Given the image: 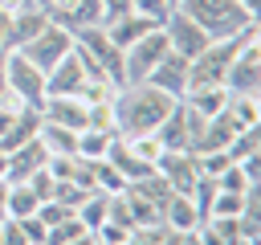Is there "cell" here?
<instances>
[{
	"instance_id": "obj_1",
	"label": "cell",
	"mask_w": 261,
	"mask_h": 245,
	"mask_svg": "<svg viewBox=\"0 0 261 245\" xmlns=\"http://www.w3.org/2000/svg\"><path fill=\"white\" fill-rule=\"evenodd\" d=\"M179 98L155 90L151 82H126L114 90L110 98V110H114V135L130 139V135H151L175 106Z\"/></svg>"
},
{
	"instance_id": "obj_2",
	"label": "cell",
	"mask_w": 261,
	"mask_h": 245,
	"mask_svg": "<svg viewBox=\"0 0 261 245\" xmlns=\"http://www.w3.org/2000/svg\"><path fill=\"white\" fill-rule=\"evenodd\" d=\"M249 41H257V24H249V29L232 33V37L208 41V49H204L200 57H192V61H188V90L224 86V74H228V65H232V57H237Z\"/></svg>"
},
{
	"instance_id": "obj_3",
	"label": "cell",
	"mask_w": 261,
	"mask_h": 245,
	"mask_svg": "<svg viewBox=\"0 0 261 245\" xmlns=\"http://www.w3.org/2000/svg\"><path fill=\"white\" fill-rule=\"evenodd\" d=\"M175 8H184V12H188V16H192L212 41L232 37V33L257 24V16H253L245 4H237V0H179Z\"/></svg>"
},
{
	"instance_id": "obj_4",
	"label": "cell",
	"mask_w": 261,
	"mask_h": 245,
	"mask_svg": "<svg viewBox=\"0 0 261 245\" xmlns=\"http://www.w3.org/2000/svg\"><path fill=\"white\" fill-rule=\"evenodd\" d=\"M0 69H4L8 94H12L20 106H41V102H45V74H41L20 49H8V53L0 57Z\"/></svg>"
},
{
	"instance_id": "obj_5",
	"label": "cell",
	"mask_w": 261,
	"mask_h": 245,
	"mask_svg": "<svg viewBox=\"0 0 261 245\" xmlns=\"http://www.w3.org/2000/svg\"><path fill=\"white\" fill-rule=\"evenodd\" d=\"M20 53H24L41 74H49L65 53H73V33H69V29H61L57 20H49L33 41H24V45H20Z\"/></svg>"
},
{
	"instance_id": "obj_6",
	"label": "cell",
	"mask_w": 261,
	"mask_h": 245,
	"mask_svg": "<svg viewBox=\"0 0 261 245\" xmlns=\"http://www.w3.org/2000/svg\"><path fill=\"white\" fill-rule=\"evenodd\" d=\"M159 29H163V37H167V49H171V53H179V57H188V61H192V57H200V53L208 49V41H212V37H208V33H204V29L184 12V8H171V12H167V20H163Z\"/></svg>"
},
{
	"instance_id": "obj_7",
	"label": "cell",
	"mask_w": 261,
	"mask_h": 245,
	"mask_svg": "<svg viewBox=\"0 0 261 245\" xmlns=\"http://www.w3.org/2000/svg\"><path fill=\"white\" fill-rule=\"evenodd\" d=\"M163 53H167V37H163V29H151L143 41L126 45V49H122V86H126V82H143V78L159 65Z\"/></svg>"
},
{
	"instance_id": "obj_8",
	"label": "cell",
	"mask_w": 261,
	"mask_h": 245,
	"mask_svg": "<svg viewBox=\"0 0 261 245\" xmlns=\"http://www.w3.org/2000/svg\"><path fill=\"white\" fill-rule=\"evenodd\" d=\"M224 90L228 94H261V41H249L232 57V65L224 74Z\"/></svg>"
},
{
	"instance_id": "obj_9",
	"label": "cell",
	"mask_w": 261,
	"mask_h": 245,
	"mask_svg": "<svg viewBox=\"0 0 261 245\" xmlns=\"http://www.w3.org/2000/svg\"><path fill=\"white\" fill-rule=\"evenodd\" d=\"M37 110L45 122H57L69 131H86V118H90V102H82L77 94H49Z\"/></svg>"
},
{
	"instance_id": "obj_10",
	"label": "cell",
	"mask_w": 261,
	"mask_h": 245,
	"mask_svg": "<svg viewBox=\"0 0 261 245\" xmlns=\"http://www.w3.org/2000/svg\"><path fill=\"white\" fill-rule=\"evenodd\" d=\"M155 172L163 176V184L171 188V192H192V184L200 180V167H196V151H163L159 155V163H155Z\"/></svg>"
},
{
	"instance_id": "obj_11",
	"label": "cell",
	"mask_w": 261,
	"mask_h": 245,
	"mask_svg": "<svg viewBox=\"0 0 261 245\" xmlns=\"http://www.w3.org/2000/svg\"><path fill=\"white\" fill-rule=\"evenodd\" d=\"M86 82H90V69L82 65V57H77V53H65V57L45 74V98H49V94H77V98H82Z\"/></svg>"
},
{
	"instance_id": "obj_12",
	"label": "cell",
	"mask_w": 261,
	"mask_h": 245,
	"mask_svg": "<svg viewBox=\"0 0 261 245\" xmlns=\"http://www.w3.org/2000/svg\"><path fill=\"white\" fill-rule=\"evenodd\" d=\"M143 82H151L155 90H163V94H171V98H184L188 94V57H179V53H163L159 57V65L143 78Z\"/></svg>"
},
{
	"instance_id": "obj_13",
	"label": "cell",
	"mask_w": 261,
	"mask_h": 245,
	"mask_svg": "<svg viewBox=\"0 0 261 245\" xmlns=\"http://www.w3.org/2000/svg\"><path fill=\"white\" fill-rule=\"evenodd\" d=\"M8 155V172H4V180H12V184H20V180H29L33 172H41L45 163H49V151H45V143L33 135L29 143H20V147H12V151H4Z\"/></svg>"
},
{
	"instance_id": "obj_14",
	"label": "cell",
	"mask_w": 261,
	"mask_h": 245,
	"mask_svg": "<svg viewBox=\"0 0 261 245\" xmlns=\"http://www.w3.org/2000/svg\"><path fill=\"white\" fill-rule=\"evenodd\" d=\"M106 29V37H110V45H118V49H126V45H135V41H143L151 29H159L155 20H147V16H139V12H122V16H114V20H106L102 24Z\"/></svg>"
},
{
	"instance_id": "obj_15",
	"label": "cell",
	"mask_w": 261,
	"mask_h": 245,
	"mask_svg": "<svg viewBox=\"0 0 261 245\" xmlns=\"http://www.w3.org/2000/svg\"><path fill=\"white\" fill-rule=\"evenodd\" d=\"M45 24H49V12L45 8H16V12H8V49H20Z\"/></svg>"
},
{
	"instance_id": "obj_16",
	"label": "cell",
	"mask_w": 261,
	"mask_h": 245,
	"mask_svg": "<svg viewBox=\"0 0 261 245\" xmlns=\"http://www.w3.org/2000/svg\"><path fill=\"white\" fill-rule=\"evenodd\" d=\"M163 151H192V131H188V114H184V102L171 106V114L155 127Z\"/></svg>"
},
{
	"instance_id": "obj_17",
	"label": "cell",
	"mask_w": 261,
	"mask_h": 245,
	"mask_svg": "<svg viewBox=\"0 0 261 245\" xmlns=\"http://www.w3.org/2000/svg\"><path fill=\"white\" fill-rule=\"evenodd\" d=\"M37 139L45 143L49 155H77V131H69V127H57V122H45L41 118Z\"/></svg>"
},
{
	"instance_id": "obj_18",
	"label": "cell",
	"mask_w": 261,
	"mask_h": 245,
	"mask_svg": "<svg viewBox=\"0 0 261 245\" xmlns=\"http://www.w3.org/2000/svg\"><path fill=\"white\" fill-rule=\"evenodd\" d=\"M179 102H184V106H192L196 114L212 118V114H220V110L228 106V90H224V86H208V90H188V94H184Z\"/></svg>"
},
{
	"instance_id": "obj_19",
	"label": "cell",
	"mask_w": 261,
	"mask_h": 245,
	"mask_svg": "<svg viewBox=\"0 0 261 245\" xmlns=\"http://www.w3.org/2000/svg\"><path fill=\"white\" fill-rule=\"evenodd\" d=\"M237 127H261V94H228V106Z\"/></svg>"
},
{
	"instance_id": "obj_20",
	"label": "cell",
	"mask_w": 261,
	"mask_h": 245,
	"mask_svg": "<svg viewBox=\"0 0 261 245\" xmlns=\"http://www.w3.org/2000/svg\"><path fill=\"white\" fill-rule=\"evenodd\" d=\"M110 143H114V131H94V127L77 131V155L82 159H106Z\"/></svg>"
},
{
	"instance_id": "obj_21",
	"label": "cell",
	"mask_w": 261,
	"mask_h": 245,
	"mask_svg": "<svg viewBox=\"0 0 261 245\" xmlns=\"http://www.w3.org/2000/svg\"><path fill=\"white\" fill-rule=\"evenodd\" d=\"M224 155H228L232 163H237V159H249V155H261V127H241V131L228 139Z\"/></svg>"
},
{
	"instance_id": "obj_22",
	"label": "cell",
	"mask_w": 261,
	"mask_h": 245,
	"mask_svg": "<svg viewBox=\"0 0 261 245\" xmlns=\"http://www.w3.org/2000/svg\"><path fill=\"white\" fill-rule=\"evenodd\" d=\"M73 216H77V220H82V225L94 233V229H98V225L110 216V196H102V192H90V196H86V200L73 208Z\"/></svg>"
},
{
	"instance_id": "obj_23",
	"label": "cell",
	"mask_w": 261,
	"mask_h": 245,
	"mask_svg": "<svg viewBox=\"0 0 261 245\" xmlns=\"http://www.w3.org/2000/svg\"><path fill=\"white\" fill-rule=\"evenodd\" d=\"M37 204H41V200L33 196V188H29L24 180H20V184H12V180H8V216H12V220L33 216V212H37Z\"/></svg>"
},
{
	"instance_id": "obj_24",
	"label": "cell",
	"mask_w": 261,
	"mask_h": 245,
	"mask_svg": "<svg viewBox=\"0 0 261 245\" xmlns=\"http://www.w3.org/2000/svg\"><path fill=\"white\" fill-rule=\"evenodd\" d=\"M126 147H130L143 163H151V167H155V163H159V155H163V143H159V135H155V131H151V135H130V139H126Z\"/></svg>"
},
{
	"instance_id": "obj_25",
	"label": "cell",
	"mask_w": 261,
	"mask_h": 245,
	"mask_svg": "<svg viewBox=\"0 0 261 245\" xmlns=\"http://www.w3.org/2000/svg\"><path fill=\"white\" fill-rule=\"evenodd\" d=\"M216 188H224V192H249V188H257V184L245 176V167H241V163H228V167L216 176Z\"/></svg>"
},
{
	"instance_id": "obj_26",
	"label": "cell",
	"mask_w": 261,
	"mask_h": 245,
	"mask_svg": "<svg viewBox=\"0 0 261 245\" xmlns=\"http://www.w3.org/2000/svg\"><path fill=\"white\" fill-rule=\"evenodd\" d=\"M24 184H29V188H33V196H37V200L45 204V200H53V188H57V176H53V172H49V163H45V167H41V172H33V176H29Z\"/></svg>"
},
{
	"instance_id": "obj_27",
	"label": "cell",
	"mask_w": 261,
	"mask_h": 245,
	"mask_svg": "<svg viewBox=\"0 0 261 245\" xmlns=\"http://www.w3.org/2000/svg\"><path fill=\"white\" fill-rule=\"evenodd\" d=\"M130 12H139V16L155 20V24H163L167 12H171V4H167V0H130Z\"/></svg>"
},
{
	"instance_id": "obj_28",
	"label": "cell",
	"mask_w": 261,
	"mask_h": 245,
	"mask_svg": "<svg viewBox=\"0 0 261 245\" xmlns=\"http://www.w3.org/2000/svg\"><path fill=\"white\" fill-rule=\"evenodd\" d=\"M37 216H41V225L49 229V225H57V220L73 216V208H65L61 200H45V204H37Z\"/></svg>"
},
{
	"instance_id": "obj_29",
	"label": "cell",
	"mask_w": 261,
	"mask_h": 245,
	"mask_svg": "<svg viewBox=\"0 0 261 245\" xmlns=\"http://www.w3.org/2000/svg\"><path fill=\"white\" fill-rule=\"evenodd\" d=\"M0 245H29L24 225H20V220H12V216H4V220H0Z\"/></svg>"
},
{
	"instance_id": "obj_30",
	"label": "cell",
	"mask_w": 261,
	"mask_h": 245,
	"mask_svg": "<svg viewBox=\"0 0 261 245\" xmlns=\"http://www.w3.org/2000/svg\"><path fill=\"white\" fill-rule=\"evenodd\" d=\"M98 4H102V24L122 16V12H130V0H98Z\"/></svg>"
},
{
	"instance_id": "obj_31",
	"label": "cell",
	"mask_w": 261,
	"mask_h": 245,
	"mask_svg": "<svg viewBox=\"0 0 261 245\" xmlns=\"http://www.w3.org/2000/svg\"><path fill=\"white\" fill-rule=\"evenodd\" d=\"M8 216V180H0V220Z\"/></svg>"
},
{
	"instance_id": "obj_32",
	"label": "cell",
	"mask_w": 261,
	"mask_h": 245,
	"mask_svg": "<svg viewBox=\"0 0 261 245\" xmlns=\"http://www.w3.org/2000/svg\"><path fill=\"white\" fill-rule=\"evenodd\" d=\"M16 8H37V0H4V12H16Z\"/></svg>"
},
{
	"instance_id": "obj_33",
	"label": "cell",
	"mask_w": 261,
	"mask_h": 245,
	"mask_svg": "<svg viewBox=\"0 0 261 245\" xmlns=\"http://www.w3.org/2000/svg\"><path fill=\"white\" fill-rule=\"evenodd\" d=\"M69 245H102V241H98V233H82V237H73Z\"/></svg>"
},
{
	"instance_id": "obj_34",
	"label": "cell",
	"mask_w": 261,
	"mask_h": 245,
	"mask_svg": "<svg viewBox=\"0 0 261 245\" xmlns=\"http://www.w3.org/2000/svg\"><path fill=\"white\" fill-rule=\"evenodd\" d=\"M57 4H65V0H37V8H45V12H53Z\"/></svg>"
},
{
	"instance_id": "obj_35",
	"label": "cell",
	"mask_w": 261,
	"mask_h": 245,
	"mask_svg": "<svg viewBox=\"0 0 261 245\" xmlns=\"http://www.w3.org/2000/svg\"><path fill=\"white\" fill-rule=\"evenodd\" d=\"M237 4H245V8L253 12V16H257V8H261V0H237Z\"/></svg>"
},
{
	"instance_id": "obj_36",
	"label": "cell",
	"mask_w": 261,
	"mask_h": 245,
	"mask_svg": "<svg viewBox=\"0 0 261 245\" xmlns=\"http://www.w3.org/2000/svg\"><path fill=\"white\" fill-rule=\"evenodd\" d=\"M4 172H8V155L0 151V180H4Z\"/></svg>"
},
{
	"instance_id": "obj_37",
	"label": "cell",
	"mask_w": 261,
	"mask_h": 245,
	"mask_svg": "<svg viewBox=\"0 0 261 245\" xmlns=\"http://www.w3.org/2000/svg\"><path fill=\"white\" fill-rule=\"evenodd\" d=\"M0 16H4V0H0Z\"/></svg>"
},
{
	"instance_id": "obj_38",
	"label": "cell",
	"mask_w": 261,
	"mask_h": 245,
	"mask_svg": "<svg viewBox=\"0 0 261 245\" xmlns=\"http://www.w3.org/2000/svg\"><path fill=\"white\" fill-rule=\"evenodd\" d=\"M167 4H171V8H175V4H179V0H167Z\"/></svg>"
}]
</instances>
